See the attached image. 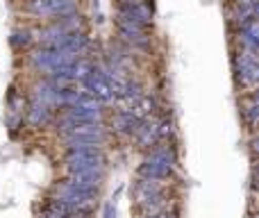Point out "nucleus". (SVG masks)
Returning a JSON list of instances; mask_svg holds the SVG:
<instances>
[{
    "label": "nucleus",
    "instance_id": "obj_12",
    "mask_svg": "<svg viewBox=\"0 0 259 218\" xmlns=\"http://www.w3.org/2000/svg\"><path fill=\"white\" fill-rule=\"evenodd\" d=\"M27 9L39 18H55L53 0H30V3H27Z\"/></svg>",
    "mask_w": 259,
    "mask_h": 218
},
{
    "label": "nucleus",
    "instance_id": "obj_3",
    "mask_svg": "<svg viewBox=\"0 0 259 218\" xmlns=\"http://www.w3.org/2000/svg\"><path fill=\"white\" fill-rule=\"evenodd\" d=\"M64 164H66L68 173H105L107 157H105L100 146L66 148Z\"/></svg>",
    "mask_w": 259,
    "mask_h": 218
},
{
    "label": "nucleus",
    "instance_id": "obj_14",
    "mask_svg": "<svg viewBox=\"0 0 259 218\" xmlns=\"http://www.w3.org/2000/svg\"><path fill=\"white\" fill-rule=\"evenodd\" d=\"M141 218H175V214H170V209L159 211V214H150V216H141Z\"/></svg>",
    "mask_w": 259,
    "mask_h": 218
},
{
    "label": "nucleus",
    "instance_id": "obj_10",
    "mask_svg": "<svg viewBox=\"0 0 259 218\" xmlns=\"http://www.w3.org/2000/svg\"><path fill=\"white\" fill-rule=\"evenodd\" d=\"M139 125H141V120L127 109H121L116 114V118H114V129H116L118 134H125V137H134Z\"/></svg>",
    "mask_w": 259,
    "mask_h": 218
},
{
    "label": "nucleus",
    "instance_id": "obj_9",
    "mask_svg": "<svg viewBox=\"0 0 259 218\" xmlns=\"http://www.w3.org/2000/svg\"><path fill=\"white\" fill-rule=\"evenodd\" d=\"M134 137H137L139 148H152V146L164 141V139H161V132H159V123L148 120V118L141 120V125H139V129L134 132Z\"/></svg>",
    "mask_w": 259,
    "mask_h": 218
},
{
    "label": "nucleus",
    "instance_id": "obj_5",
    "mask_svg": "<svg viewBox=\"0 0 259 218\" xmlns=\"http://www.w3.org/2000/svg\"><path fill=\"white\" fill-rule=\"evenodd\" d=\"M84 89L91 98H96L98 103H114V91L109 84V73H103L98 68H91V73L84 77Z\"/></svg>",
    "mask_w": 259,
    "mask_h": 218
},
{
    "label": "nucleus",
    "instance_id": "obj_2",
    "mask_svg": "<svg viewBox=\"0 0 259 218\" xmlns=\"http://www.w3.org/2000/svg\"><path fill=\"white\" fill-rule=\"evenodd\" d=\"M132 198H134V205L139 207V214L141 216L159 214V211L170 209L168 189H166L159 180L139 178L132 187Z\"/></svg>",
    "mask_w": 259,
    "mask_h": 218
},
{
    "label": "nucleus",
    "instance_id": "obj_8",
    "mask_svg": "<svg viewBox=\"0 0 259 218\" xmlns=\"http://www.w3.org/2000/svg\"><path fill=\"white\" fill-rule=\"evenodd\" d=\"M116 27L118 34L132 46H139V48H146L148 46V27H141L137 23L123 21V18H116Z\"/></svg>",
    "mask_w": 259,
    "mask_h": 218
},
{
    "label": "nucleus",
    "instance_id": "obj_13",
    "mask_svg": "<svg viewBox=\"0 0 259 218\" xmlns=\"http://www.w3.org/2000/svg\"><path fill=\"white\" fill-rule=\"evenodd\" d=\"M41 218H73V216H64V214H59V211L48 209V207H46V211L41 214Z\"/></svg>",
    "mask_w": 259,
    "mask_h": 218
},
{
    "label": "nucleus",
    "instance_id": "obj_11",
    "mask_svg": "<svg viewBox=\"0 0 259 218\" xmlns=\"http://www.w3.org/2000/svg\"><path fill=\"white\" fill-rule=\"evenodd\" d=\"M50 111H53V107H48L46 103L34 100L32 107L27 109V120H30L32 125H46L50 120Z\"/></svg>",
    "mask_w": 259,
    "mask_h": 218
},
{
    "label": "nucleus",
    "instance_id": "obj_7",
    "mask_svg": "<svg viewBox=\"0 0 259 218\" xmlns=\"http://www.w3.org/2000/svg\"><path fill=\"white\" fill-rule=\"evenodd\" d=\"M103 178L105 173H68L64 184L80 191H89V193H98L103 187Z\"/></svg>",
    "mask_w": 259,
    "mask_h": 218
},
{
    "label": "nucleus",
    "instance_id": "obj_1",
    "mask_svg": "<svg viewBox=\"0 0 259 218\" xmlns=\"http://www.w3.org/2000/svg\"><path fill=\"white\" fill-rule=\"evenodd\" d=\"M59 137H62L66 148H80V146H103L107 141V132L100 123H77L68 118L66 114L59 116L57 120Z\"/></svg>",
    "mask_w": 259,
    "mask_h": 218
},
{
    "label": "nucleus",
    "instance_id": "obj_4",
    "mask_svg": "<svg viewBox=\"0 0 259 218\" xmlns=\"http://www.w3.org/2000/svg\"><path fill=\"white\" fill-rule=\"evenodd\" d=\"M175 150L170 146H152V150L148 152V157L143 159V164L139 166V178H146V180H168L173 175L175 168Z\"/></svg>",
    "mask_w": 259,
    "mask_h": 218
},
{
    "label": "nucleus",
    "instance_id": "obj_6",
    "mask_svg": "<svg viewBox=\"0 0 259 218\" xmlns=\"http://www.w3.org/2000/svg\"><path fill=\"white\" fill-rule=\"evenodd\" d=\"M96 196H98V193L80 191V189H73V187H68V184H64V182H59L57 187H55V198L68 202V205H75L77 209L87 211V214H91V211H94Z\"/></svg>",
    "mask_w": 259,
    "mask_h": 218
}]
</instances>
